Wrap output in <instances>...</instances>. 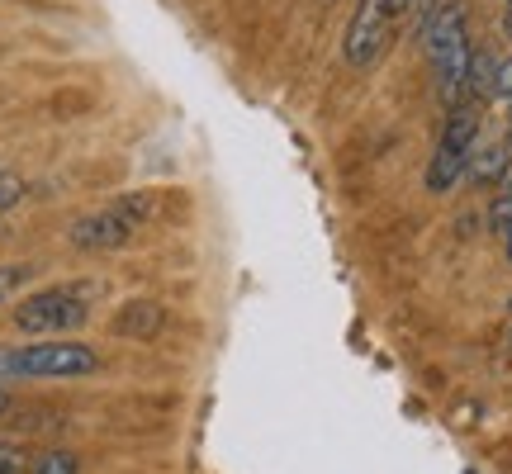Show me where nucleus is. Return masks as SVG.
Wrapping results in <instances>:
<instances>
[{
    "instance_id": "f257e3e1",
    "label": "nucleus",
    "mask_w": 512,
    "mask_h": 474,
    "mask_svg": "<svg viewBox=\"0 0 512 474\" xmlns=\"http://www.w3.org/2000/svg\"><path fill=\"white\" fill-rule=\"evenodd\" d=\"M422 53L437 72L441 100L456 110V105H470L465 100V76H470V34H465V5L460 0H441L432 15L422 19Z\"/></svg>"
},
{
    "instance_id": "f03ea898",
    "label": "nucleus",
    "mask_w": 512,
    "mask_h": 474,
    "mask_svg": "<svg viewBox=\"0 0 512 474\" xmlns=\"http://www.w3.org/2000/svg\"><path fill=\"white\" fill-rule=\"evenodd\" d=\"M147 214H152V200L147 195H124V200L105 204L95 214H81V219L67 228V242L76 252H119L133 237L143 233Z\"/></svg>"
},
{
    "instance_id": "7ed1b4c3",
    "label": "nucleus",
    "mask_w": 512,
    "mask_h": 474,
    "mask_svg": "<svg viewBox=\"0 0 512 474\" xmlns=\"http://www.w3.org/2000/svg\"><path fill=\"white\" fill-rule=\"evenodd\" d=\"M86 318H91L86 285H53L15 304V328L24 337H62V332H76Z\"/></svg>"
},
{
    "instance_id": "20e7f679",
    "label": "nucleus",
    "mask_w": 512,
    "mask_h": 474,
    "mask_svg": "<svg viewBox=\"0 0 512 474\" xmlns=\"http://www.w3.org/2000/svg\"><path fill=\"white\" fill-rule=\"evenodd\" d=\"M100 365V351L86 342H29L10 351V380H86Z\"/></svg>"
},
{
    "instance_id": "39448f33",
    "label": "nucleus",
    "mask_w": 512,
    "mask_h": 474,
    "mask_svg": "<svg viewBox=\"0 0 512 474\" xmlns=\"http://www.w3.org/2000/svg\"><path fill=\"white\" fill-rule=\"evenodd\" d=\"M389 29H394V15H389V0H361L356 15L347 24V38H342V57L356 72H370L380 62L384 43H389Z\"/></svg>"
},
{
    "instance_id": "423d86ee",
    "label": "nucleus",
    "mask_w": 512,
    "mask_h": 474,
    "mask_svg": "<svg viewBox=\"0 0 512 474\" xmlns=\"http://www.w3.org/2000/svg\"><path fill=\"white\" fill-rule=\"evenodd\" d=\"M166 323V313L157 299H124V309L114 313V332L128 337V342H143V337H157Z\"/></svg>"
},
{
    "instance_id": "0eeeda50",
    "label": "nucleus",
    "mask_w": 512,
    "mask_h": 474,
    "mask_svg": "<svg viewBox=\"0 0 512 474\" xmlns=\"http://www.w3.org/2000/svg\"><path fill=\"white\" fill-rule=\"evenodd\" d=\"M508 166H512L508 143H475V152H470V166H465V181H475V185H503Z\"/></svg>"
},
{
    "instance_id": "6e6552de",
    "label": "nucleus",
    "mask_w": 512,
    "mask_h": 474,
    "mask_svg": "<svg viewBox=\"0 0 512 474\" xmlns=\"http://www.w3.org/2000/svg\"><path fill=\"white\" fill-rule=\"evenodd\" d=\"M465 166H470V152H456V147H441L432 152V162H427V190L432 195H446V190H456L465 181Z\"/></svg>"
},
{
    "instance_id": "1a4fd4ad",
    "label": "nucleus",
    "mask_w": 512,
    "mask_h": 474,
    "mask_svg": "<svg viewBox=\"0 0 512 474\" xmlns=\"http://www.w3.org/2000/svg\"><path fill=\"white\" fill-rule=\"evenodd\" d=\"M494 67H498V57L489 48H475L470 76H465V100H489L494 95Z\"/></svg>"
},
{
    "instance_id": "9d476101",
    "label": "nucleus",
    "mask_w": 512,
    "mask_h": 474,
    "mask_svg": "<svg viewBox=\"0 0 512 474\" xmlns=\"http://www.w3.org/2000/svg\"><path fill=\"white\" fill-rule=\"evenodd\" d=\"M484 223H489V233H498V237L512 233V195H508V190H498L494 200H489V214H484Z\"/></svg>"
},
{
    "instance_id": "9b49d317",
    "label": "nucleus",
    "mask_w": 512,
    "mask_h": 474,
    "mask_svg": "<svg viewBox=\"0 0 512 474\" xmlns=\"http://www.w3.org/2000/svg\"><path fill=\"white\" fill-rule=\"evenodd\" d=\"M76 470H81V460L72 451H48V456H38L29 465V474H76Z\"/></svg>"
},
{
    "instance_id": "f8f14e48",
    "label": "nucleus",
    "mask_w": 512,
    "mask_h": 474,
    "mask_svg": "<svg viewBox=\"0 0 512 474\" xmlns=\"http://www.w3.org/2000/svg\"><path fill=\"white\" fill-rule=\"evenodd\" d=\"M24 195H29L24 176H19V171H5V166H0V214H5V209H15V204L24 200Z\"/></svg>"
},
{
    "instance_id": "ddd939ff",
    "label": "nucleus",
    "mask_w": 512,
    "mask_h": 474,
    "mask_svg": "<svg viewBox=\"0 0 512 474\" xmlns=\"http://www.w3.org/2000/svg\"><path fill=\"white\" fill-rule=\"evenodd\" d=\"M29 280H34V266H0V304H5V299H15Z\"/></svg>"
},
{
    "instance_id": "4468645a",
    "label": "nucleus",
    "mask_w": 512,
    "mask_h": 474,
    "mask_svg": "<svg viewBox=\"0 0 512 474\" xmlns=\"http://www.w3.org/2000/svg\"><path fill=\"white\" fill-rule=\"evenodd\" d=\"M0 474H29V456L15 441H0Z\"/></svg>"
},
{
    "instance_id": "2eb2a0df",
    "label": "nucleus",
    "mask_w": 512,
    "mask_h": 474,
    "mask_svg": "<svg viewBox=\"0 0 512 474\" xmlns=\"http://www.w3.org/2000/svg\"><path fill=\"white\" fill-rule=\"evenodd\" d=\"M494 100H512V57H498V67H494Z\"/></svg>"
},
{
    "instance_id": "dca6fc26",
    "label": "nucleus",
    "mask_w": 512,
    "mask_h": 474,
    "mask_svg": "<svg viewBox=\"0 0 512 474\" xmlns=\"http://www.w3.org/2000/svg\"><path fill=\"white\" fill-rule=\"evenodd\" d=\"M413 5H418V0H389V15H394V19H403V15H408V10H413Z\"/></svg>"
},
{
    "instance_id": "f3484780",
    "label": "nucleus",
    "mask_w": 512,
    "mask_h": 474,
    "mask_svg": "<svg viewBox=\"0 0 512 474\" xmlns=\"http://www.w3.org/2000/svg\"><path fill=\"white\" fill-rule=\"evenodd\" d=\"M0 380H10V351L0 347Z\"/></svg>"
},
{
    "instance_id": "a211bd4d",
    "label": "nucleus",
    "mask_w": 512,
    "mask_h": 474,
    "mask_svg": "<svg viewBox=\"0 0 512 474\" xmlns=\"http://www.w3.org/2000/svg\"><path fill=\"white\" fill-rule=\"evenodd\" d=\"M10 408H15V399H10V389H0V418H5Z\"/></svg>"
},
{
    "instance_id": "6ab92c4d",
    "label": "nucleus",
    "mask_w": 512,
    "mask_h": 474,
    "mask_svg": "<svg viewBox=\"0 0 512 474\" xmlns=\"http://www.w3.org/2000/svg\"><path fill=\"white\" fill-rule=\"evenodd\" d=\"M503 256H508V261H512V233L503 237Z\"/></svg>"
},
{
    "instance_id": "aec40b11",
    "label": "nucleus",
    "mask_w": 512,
    "mask_h": 474,
    "mask_svg": "<svg viewBox=\"0 0 512 474\" xmlns=\"http://www.w3.org/2000/svg\"><path fill=\"white\" fill-rule=\"evenodd\" d=\"M503 190H508V195H512V166H508V176H503Z\"/></svg>"
},
{
    "instance_id": "412c9836",
    "label": "nucleus",
    "mask_w": 512,
    "mask_h": 474,
    "mask_svg": "<svg viewBox=\"0 0 512 474\" xmlns=\"http://www.w3.org/2000/svg\"><path fill=\"white\" fill-rule=\"evenodd\" d=\"M503 143H508V152H512V128H508V138H503Z\"/></svg>"
},
{
    "instance_id": "4be33fe9",
    "label": "nucleus",
    "mask_w": 512,
    "mask_h": 474,
    "mask_svg": "<svg viewBox=\"0 0 512 474\" xmlns=\"http://www.w3.org/2000/svg\"><path fill=\"white\" fill-rule=\"evenodd\" d=\"M508 119H512V100H508Z\"/></svg>"
},
{
    "instance_id": "5701e85b",
    "label": "nucleus",
    "mask_w": 512,
    "mask_h": 474,
    "mask_svg": "<svg viewBox=\"0 0 512 474\" xmlns=\"http://www.w3.org/2000/svg\"><path fill=\"white\" fill-rule=\"evenodd\" d=\"M508 347H512V332H508Z\"/></svg>"
},
{
    "instance_id": "b1692460",
    "label": "nucleus",
    "mask_w": 512,
    "mask_h": 474,
    "mask_svg": "<svg viewBox=\"0 0 512 474\" xmlns=\"http://www.w3.org/2000/svg\"><path fill=\"white\" fill-rule=\"evenodd\" d=\"M508 309H512V299H508Z\"/></svg>"
}]
</instances>
